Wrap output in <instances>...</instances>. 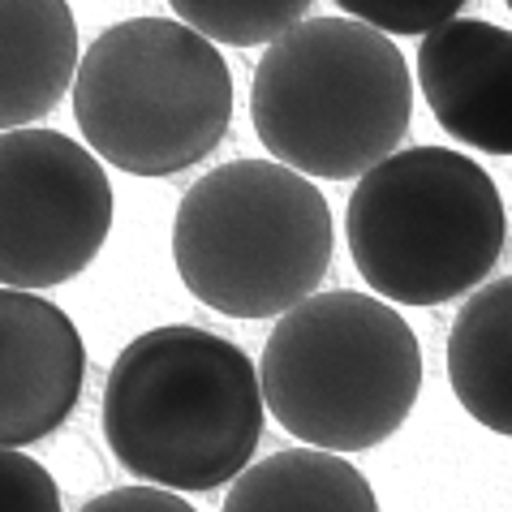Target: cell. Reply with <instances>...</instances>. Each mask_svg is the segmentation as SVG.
Segmentation results:
<instances>
[{
	"label": "cell",
	"mask_w": 512,
	"mask_h": 512,
	"mask_svg": "<svg viewBox=\"0 0 512 512\" xmlns=\"http://www.w3.org/2000/svg\"><path fill=\"white\" fill-rule=\"evenodd\" d=\"M112 229L99 155L56 130H0V284L52 289L95 263Z\"/></svg>",
	"instance_id": "obj_7"
},
{
	"label": "cell",
	"mask_w": 512,
	"mask_h": 512,
	"mask_svg": "<svg viewBox=\"0 0 512 512\" xmlns=\"http://www.w3.org/2000/svg\"><path fill=\"white\" fill-rule=\"evenodd\" d=\"M87 512H190V504L181 491L147 482V487H117L108 495H95Z\"/></svg>",
	"instance_id": "obj_16"
},
{
	"label": "cell",
	"mask_w": 512,
	"mask_h": 512,
	"mask_svg": "<svg viewBox=\"0 0 512 512\" xmlns=\"http://www.w3.org/2000/svg\"><path fill=\"white\" fill-rule=\"evenodd\" d=\"M448 383L469 418L512 439V276L478 289L457 310Z\"/></svg>",
	"instance_id": "obj_11"
},
{
	"label": "cell",
	"mask_w": 512,
	"mask_h": 512,
	"mask_svg": "<svg viewBox=\"0 0 512 512\" xmlns=\"http://www.w3.org/2000/svg\"><path fill=\"white\" fill-rule=\"evenodd\" d=\"M504 5H508V9H512V0H504Z\"/></svg>",
	"instance_id": "obj_17"
},
{
	"label": "cell",
	"mask_w": 512,
	"mask_h": 512,
	"mask_svg": "<svg viewBox=\"0 0 512 512\" xmlns=\"http://www.w3.org/2000/svg\"><path fill=\"white\" fill-rule=\"evenodd\" d=\"M336 229L306 173L267 160L211 168L173 220L181 284L229 319H272L323 284Z\"/></svg>",
	"instance_id": "obj_4"
},
{
	"label": "cell",
	"mask_w": 512,
	"mask_h": 512,
	"mask_svg": "<svg viewBox=\"0 0 512 512\" xmlns=\"http://www.w3.org/2000/svg\"><path fill=\"white\" fill-rule=\"evenodd\" d=\"M61 487L35 457L0 444V512H56Z\"/></svg>",
	"instance_id": "obj_15"
},
{
	"label": "cell",
	"mask_w": 512,
	"mask_h": 512,
	"mask_svg": "<svg viewBox=\"0 0 512 512\" xmlns=\"http://www.w3.org/2000/svg\"><path fill=\"white\" fill-rule=\"evenodd\" d=\"M418 82L435 121L474 151L512 155V31L448 18L422 35Z\"/></svg>",
	"instance_id": "obj_9"
},
{
	"label": "cell",
	"mask_w": 512,
	"mask_h": 512,
	"mask_svg": "<svg viewBox=\"0 0 512 512\" xmlns=\"http://www.w3.org/2000/svg\"><path fill=\"white\" fill-rule=\"evenodd\" d=\"M250 117L280 164L349 181L401 147L414 82L388 31L362 18H310L267 44Z\"/></svg>",
	"instance_id": "obj_2"
},
{
	"label": "cell",
	"mask_w": 512,
	"mask_h": 512,
	"mask_svg": "<svg viewBox=\"0 0 512 512\" xmlns=\"http://www.w3.org/2000/svg\"><path fill=\"white\" fill-rule=\"evenodd\" d=\"M229 512L250 508H336L375 512V487L332 448H289L272 452L259 465H246L224 495Z\"/></svg>",
	"instance_id": "obj_12"
},
{
	"label": "cell",
	"mask_w": 512,
	"mask_h": 512,
	"mask_svg": "<svg viewBox=\"0 0 512 512\" xmlns=\"http://www.w3.org/2000/svg\"><path fill=\"white\" fill-rule=\"evenodd\" d=\"M345 233L362 280L379 297L444 306L491 276L508 216L482 164L448 147H409L362 173Z\"/></svg>",
	"instance_id": "obj_6"
},
{
	"label": "cell",
	"mask_w": 512,
	"mask_h": 512,
	"mask_svg": "<svg viewBox=\"0 0 512 512\" xmlns=\"http://www.w3.org/2000/svg\"><path fill=\"white\" fill-rule=\"evenodd\" d=\"M267 401L246 349L190 323L134 336L104 383V439L130 474L216 491L250 465Z\"/></svg>",
	"instance_id": "obj_1"
},
{
	"label": "cell",
	"mask_w": 512,
	"mask_h": 512,
	"mask_svg": "<svg viewBox=\"0 0 512 512\" xmlns=\"http://www.w3.org/2000/svg\"><path fill=\"white\" fill-rule=\"evenodd\" d=\"M349 18H362L388 35H426L457 18L465 0H336Z\"/></svg>",
	"instance_id": "obj_14"
},
{
	"label": "cell",
	"mask_w": 512,
	"mask_h": 512,
	"mask_svg": "<svg viewBox=\"0 0 512 512\" xmlns=\"http://www.w3.org/2000/svg\"><path fill=\"white\" fill-rule=\"evenodd\" d=\"M69 0H0V130H18L61 104L78 74Z\"/></svg>",
	"instance_id": "obj_10"
},
{
	"label": "cell",
	"mask_w": 512,
	"mask_h": 512,
	"mask_svg": "<svg viewBox=\"0 0 512 512\" xmlns=\"http://www.w3.org/2000/svg\"><path fill=\"white\" fill-rule=\"evenodd\" d=\"M181 22L203 31L216 44L254 48L272 44L280 31L306 18L315 0H168Z\"/></svg>",
	"instance_id": "obj_13"
},
{
	"label": "cell",
	"mask_w": 512,
	"mask_h": 512,
	"mask_svg": "<svg viewBox=\"0 0 512 512\" xmlns=\"http://www.w3.org/2000/svg\"><path fill=\"white\" fill-rule=\"evenodd\" d=\"M87 345L74 319L35 289H0V444L26 448L74 414Z\"/></svg>",
	"instance_id": "obj_8"
},
{
	"label": "cell",
	"mask_w": 512,
	"mask_h": 512,
	"mask_svg": "<svg viewBox=\"0 0 512 512\" xmlns=\"http://www.w3.org/2000/svg\"><path fill=\"white\" fill-rule=\"evenodd\" d=\"M259 383L293 439L362 452L405 426L422 388V349L414 327L379 297L310 293L272 327Z\"/></svg>",
	"instance_id": "obj_3"
},
{
	"label": "cell",
	"mask_w": 512,
	"mask_h": 512,
	"mask_svg": "<svg viewBox=\"0 0 512 512\" xmlns=\"http://www.w3.org/2000/svg\"><path fill=\"white\" fill-rule=\"evenodd\" d=\"M74 117L104 164L173 177L203 164L229 134V61L216 39L181 18L117 22L78 61Z\"/></svg>",
	"instance_id": "obj_5"
}]
</instances>
